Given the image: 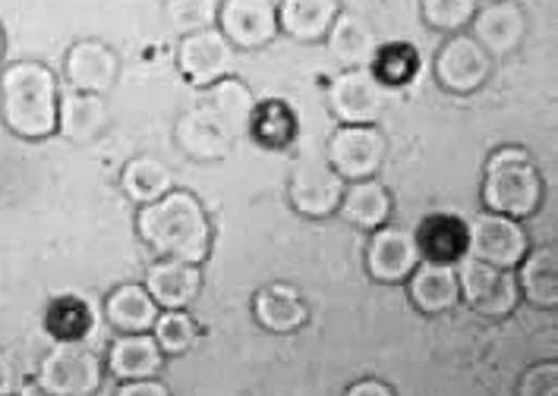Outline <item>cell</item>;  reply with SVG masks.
I'll use <instances>...</instances> for the list:
<instances>
[{"label":"cell","mask_w":558,"mask_h":396,"mask_svg":"<svg viewBox=\"0 0 558 396\" xmlns=\"http://www.w3.org/2000/svg\"><path fill=\"white\" fill-rule=\"evenodd\" d=\"M344 180L328 168L325 161H303L296 164L291 173V183H288V198H291V208H294L300 218H310V221H325L331 214H338V205L344 196Z\"/></svg>","instance_id":"obj_12"},{"label":"cell","mask_w":558,"mask_h":396,"mask_svg":"<svg viewBox=\"0 0 558 396\" xmlns=\"http://www.w3.org/2000/svg\"><path fill=\"white\" fill-rule=\"evenodd\" d=\"M514 281L521 289V299L533 309L553 311L558 306V258L553 246L527 249L521 264L514 268Z\"/></svg>","instance_id":"obj_24"},{"label":"cell","mask_w":558,"mask_h":396,"mask_svg":"<svg viewBox=\"0 0 558 396\" xmlns=\"http://www.w3.org/2000/svg\"><path fill=\"white\" fill-rule=\"evenodd\" d=\"M246 136L265 151H284L296 139V113L284 101H256Z\"/></svg>","instance_id":"obj_29"},{"label":"cell","mask_w":558,"mask_h":396,"mask_svg":"<svg viewBox=\"0 0 558 396\" xmlns=\"http://www.w3.org/2000/svg\"><path fill=\"white\" fill-rule=\"evenodd\" d=\"M199 324L190 314V309H161L155 324H151V337L158 343V349L165 356H183L196 346L199 339Z\"/></svg>","instance_id":"obj_32"},{"label":"cell","mask_w":558,"mask_h":396,"mask_svg":"<svg viewBox=\"0 0 558 396\" xmlns=\"http://www.w3.org/2000/svg\"><path fill=\"white\" fill-rule=\"evenodd\" d=\"M388 154V139L376 123L366 126H338L328 136V148H325V164L335 170L344 183L353 180H369L376 176L385 164Z\"/></svg>","instance_id":"obj_6"},{"label":"cell","mask_w":558,"mask_h":396,"mask_svg":"<svg viewBox=\"0 0 558 396\" xmlns=\"http://www.w3.org/2000/svg\"><path fill=\"white\" fill-rule=\"evenodd\" d=\"M527 249V230L514 218H505L496 211H480L468 224V255L499 271H514Z\"/></svg>","instance_id":"obj_7"},{"label":"cell","mask_w":558,"mask_h":396,"mask_svg":"<svg viewBox=\"0 0 558 396\" xmlns=\"http://www.w3.org/2000/svg\"><path fill=\"white\" fill-rule=\"evenodd\" d=\"M158 311L143 283H120L105 299V318L118 334H151Z\"/></svg>","instance_id":"obj_28"},{"label":"cell","mask_w":558,"mask_h":396,"mask_svg":"<svg viewBox=\"0 0 558 396\" xmlns=\"http://www.w3.org/2000/svg\"><path fill=\"white\" fill-rule=\"evenodd\" d=\"M174 139L177 148L193 161H221L236 145L234 136L228 129H221L199 104H193L177 120Z\"/></svg>","instance_id":"obj_21"},{"label":"cell","mask_w":558,"mask_h":396,"mask_svg":"<svg viewBox=\"0 0 558 396\" xmlns=\"http://www.w3.org/2000/svg\"><path fill=\"white\" fill-rule=\"evenodd\" d=\"M373 76L385 85V88H401L411 85L420 73V51L411 41H385L369 63Z\"/></svg>","instance_id":"obj_31"},{"label":"cell","mask_w":558,"mask_h":396,"mask_svg":"<svg viewBox=\"0 0 558 396\" xmlns=\"http://www.w3.org/2000/svg\"><path fill=\"white\" fill-rule=\"evenodd\" d=\"M476 0H420V13L423 23L445 35H458L464 28H471L473 13H476Z\"/></svg>","instance_id":"obj_35"},{"label":"cell","mask_w":558,"mask_h":396,"mask_svg":"<svg viewBox=\"0 0 558 396\" xmlns=\"http://www.w3.org/2000/svg\"><path fill=\"white\" fill-rule=\"evenodd\" d=\"M423 261L416 236L408 226L385 224L369 233L366 243V271L376 283H404L413 274V268Z\"/></svg>","instance_id":"obj_13"},{"label":"cell","mask_w":558,"mask_h":396,"mask_svg":"<svg viewBox=\"0 0 558 396\" xmlns=\"http://www.w3.org/2000/svg\"><path fill=\"white\" fill-rule=\"evenodd\" d=\"M148 296L158 309H190L203 293V264L177 261V258H155L148 264Z\"/></svg>","instance_id":"obj_16"},{"label":"cell","mask_w":558,"mask_h":396,"mask_svg":"<svg viewBox=\"0 0 558 396\" xmlns=\"http://www.w3.org/2000/svg\"><path fill=\"white\" fill-rule=\"evenodd\" d=\"M120 189L136 205H148V201H158L165 193L174 189V173L161 158L140 154V158L126 161L120 170Z\"/></svg>","instance_id":"obj_30"},{"label":"cell","mask_w":558,"mask_h":396,"mask_svg":"<svg viewBox=\"0 0 558 396\" xmlns=\"http://www.w3.org/2000/svg\"><path fill=\"white\" fill-rule=\"evenodd\" d=\"M391 211H395L391 193L385 189L376 176L348 183L344 186V196H341V205H338V214L351 226L366 230V233H373V230L388 224L391 221Z\"/></svg>","instance_id":"obj_26"},{"label":"cell","mask_w":558,"mask_h":396,"mask_svg":"<svg viewBox=\"0 0 558 396\" xmlns=\"http://www.w3.org/2000/svg\"><path fill=\"white\" fill-rule=\"evenodd\" d=\"M16 394V368L0 352V396Z\"/></svg>","instance_id":"obj_39"},{"label":"cell","mask_w":558,"mask_h":396,"mask_svg":"<svg viewBox=\"0 0 558 396\" xmlns=\"http://www.w3.org/2000/svg\"><path fill=\"white\" fill-rule=\"evenodd\" d=\"M338 13H341L338 0H281L278 32H284L288 38L303 41V45H316V41H325Z\"/></svg>","instance_id":"obj_25"},{"label":"cell","mask_w":558,"mask_h":396,"mask_svg":"<svg viewBox=\"0 0 558 396\" xmlns=\"http://www.w3.org/2000/svg\"><path fill=\"white\" fill-rule=\"evenodd\" d=\"M408 296H411L413 309L436 318L451 311L461 302V289L454 277V264H441V261H420L408 277Z\"/></svg>","instance_id":"obj_19"},{"label":"cell","mask_w":558,"mask_h":396,"mask_svg":"<svg viewBox=\"0 0 558 396\" xmlns=\"http://www.w3.org/2000/svg\"><path fill=\"white\" fill-rule=\"evenodd\" d=\"M60 83L41 60H16L0 70V120L26 141H41L58 133Z\"/></svg>","instance_id":"obj_2"},{"label":"cell","mask_w":558,"mask_h":396,"mask_svg":"<svg viewBox=\"0 0 558 396\" xmlns=\"http://www.w3.org/2000/svg\"><path fill=\"white\" fill-rule=\"evenodd\" d=\"M388 104V88H385L373 70H344L328 83V111L344 126H366L376 123Z\"/></svg>","instance_id":"obj_9"},{"label":"cell","mask_w":558,"mask_h":396,"mask_svg":"<svg viewBox=\"0 0 558 396\" xmlns=\"http://www.w3.org/2000/svg\"><path fill=\"white\" fill-rule=\"evenodd\" d=\"M111 123V111L105 95H88V91H76V88H60L58 104V133L66 141L86 145L95 141Z\"/></svg>","instance_id":"obj_17"},{"label":"cell","mask_w":558,"mask_h":396,"mask_svg":"<svg viewBox=\"0 0 558 396\" xmlns=\"http://www.w3.org/2000/svg\"><path fill=\"white\" fill-rule=\"evenodd\" d=\"M518 396H558V366L536 362L518 381Z\"/></svg>","instance_id":"obj_36"},{"label":"cell","mask_w":558,"mask_h":396,"mask_svg":"<svg viewBox=\"0 0 558 396\" xmlns=\"http://www.w3.org/2000/svg\"><path fill=\"white\" fill-rule=\"evenodd\" d=\"M7 51V35H3V26H0V57Z\"/></svg>","instance_id":"obj_40"},{"label":"cell","mask_w":558,"mask_h":396,"mask_svg":"<svg viewBox=\"0 0 558 396\" xmlns=\"http://www.w3.org/2000/svg\"><path fill=\"white\" fill-rule=\"evenodd\" d=\"M120 76V57L111 45L98 38H80L66 51L63 60V79L76 91L88 95H108Z\"/></svg>","instance_id":"obj_14"},{"label":"cell","mask_w":558,"mask_h":396,"mask_svg":"<svg viewBox=\"0 0 558 396\" xmlns=\"http://www.w3.org/2000/svg\"><path fill=\"white\" fill-rule=\"evenodd\" d=\"M413 236L426 261L458 264V258L468 255V221L458 214H429L420 221Z\"/></svg>","instance_id":"obj_27"},{"label":"cell","mask_w":558,"mask_h":396,"mask_svg":"<svg viewBox=\"0 0 558 396\" xmlns=\"http://www.w3.org/2000/svg\"><path fill=\"white\" fill-rule=\"evenodd\" d=\"M165 352L151 334H118L108 349V374L118 381H143V378H158L165 368Z\"/></svg>","instance_id":"obj_22"},{"label":"cell","mask_w":558,"mask_h":396,"mask_svg":"<svg viewBox=\"0 0 558 396\" xmlns=\"http://www.w3.org/2000/svg\"><path fill=\"white\" fill-rule=\"evenodd\" d=\"M325 41H328L331 57L344 70H366L379 51V45H383L379 35L369 28V23L356 13H348V10L338 13V20H335L331 32L325 35Z\"/></svg>","instance_id":"obj_23"},{"label":"cell","mask_w":558,"mask_h":396,"mask_svg":"<svg viewBox=\"0 0 558 396\" xmlns=\"http://www.w3.org/2000/svg\"><path fill=\"white\" fill-rule=\"evenodd\" d=\"M215 28L234 51H259L278 38V3L275 0H221Z\"/></svg>","instance_id":"obj_11"},{"label":"cell","mask_w":558,"mask_h":396,"mask_svg":"<svg viewBox=\"0 0 558 396\" xmlns=\"http://www.w3.org/2000/svg\"><path fill=\"white\" fill-rule=\"evenodd\" d=\"M45 327L58 343H83L92 331V309L76 296H58L45 309Z\"/></svg>","instance_id":"obj_33"},{"label":"cell","mask_w":558,"mask_h":396,"mask_svg":"<svg viewBox=\"0 0 558 396\" xmlns=\"http://www.w3.org/2000/svg\"><path fill=\"white\" fill-rule=\"evenodd\" d=\"M546 196V183L543 173L533 164L527 148L521 145H501L483 168V211H496L514 221H527L539 211Z\"/></svg>","instance_id":"obj_3"},{"label":"cell","mask_w":558,"mask_h":396,"mask_svg":"<svg viewBox=\"0 0 558 396\" xmlns=\"http://www.w3.org/2000/svg\"><path fill=\"white\" fill-rule=\"evenodd\" d=\"M344 396H398L385 381L379 378H360V381H353L351 387H348V394Z\"/></svg>","instance_id":"obj_38"},{"label":"cell","mask_w":558,"mask_h":396,"mask_svg":"<svg viewBox=\"0 0 558 396\" xmlns=\"http://www.w3.org/2000/svg\"><path fill=\"white\" fill-rule=\"evenodd\" d=\"M199 108H203L221 129H228L234 139H243V136H246V126H250V113L256 108V95H253V88L243 83V79L228 76V79H221V83L203 88Z\"/></svg>","instance_id":"obj_20"},{"label":"cell","mask_w":558,"mask_h":396,"mask_svg":"<svg viewBox=\"0 0 558 396\" xmlns=\"http://www.w3.org/2000/svg\"><path fill=\"white\" fill-rule=\"evenodd\" d=\"M114 396H174L171 387L158 378H143V381H120Z\"/></svg>","instance_id":"obj_37"},{"label":"cell","mask_w":558,"mask_h":396,"mask_svg":"<svg viewBox=\"0 0 558 396\" xmlns=\"http://www.w3.org/2000/svg\"><path fill=\"white\" fill-rule=\"evenodd\" d=\"M454 277H458V289H461V302H468L483 318H508L521 302L514 271H499L473 255L458 258Z\"/></svg>","instance_id":"obj_5"},{"label":"cell","mask_w":558,"mask_h":396,"mask_svg":"<svg viewBox=\"0 0 558 396\" xmlns=\"http://www.w3.org/2000/svg\"><path fill=\"white\" fill-rule=\"evenodd\" d=\"M218 7L221 0H165V23L177 35L203 32L218 23Z\"/></svg>","instance_id":"obj_34"},{"label":"cell","mask_w":558,"mask_h":396,"mask_svg":"<svg viewBox=\"0 0 558 396\" xmlns=\"http://www.w3.org/2000/svg\"><path fill=\"white\" fill-rule=\"evenodd\" d=\"M253 318L268 334H296L310 321V306L294 283H268L253 296Z\"/></svg>","instance_id":"obj_18"},{"label":"cell","mask_w":558,"mask_h":396,"mask_svg":"<svg viewBox=\"0 0 558 396\" xmlns=\"http://www.w3.org/2000/svg\"><path fill=\"white\" fill-rule=\"evenodd\" d=\"M234 60L236 51L215 26L180 35V41H177V70L196 88H208V85L234 76Z\"/></svg>","instance_id":"obj_8"},{"label":"cell","mask_w":558,"mask_h":396,"mask_svg":"<svg viewBox=\"0 0 558 396\" xmlns=\"http://www.w3.org/2000/svg\"><path fill=\"white\" fill-rule=\"evenodd\" d=\"M471 38L489 57L514 54L527 38V13L514 0H493L486 7H476Z\"/></svg>","instance_id":"obj_15"},{"label":"cell","mask_w":558,"mask_h":396,"mask_svg":"<svg viewBox=\"0 0 558 396\" xmlns=\"http://www.w3.org/2000/svg\"><path fill=\"white\" fill-rule=\"evenodd\" d=\"M493 73V57L486 54L468 32L448 35L433 60V76L448 95H473Z\"/></svg>","instance_id":"obj_10"},{"label":"cell","mask_w":558,"mask_h":396,"mask_svg":"<svg viewBox=\"0 0 558 396\" xmlns=\"http://www.w3.org/2000/svg\"><path fill=\"white\" fill-rule=\"evenodd\" d=\"M105 366L83 343H54L38 362L35 384L45 396H95L101 391Z\"/></svg>","instance_id":"obj_4"},{"label":"cell","mask_w":558,"mask_h":396,"mask_svg":"<svg viewBox=\"0 0 558 396\" xmlns=\"http://www.w3.org/2000/svg\"><path fill=\"white\" fill-rule=\"evenodd\" d=\"M136 233L155 258L203 264L211 252V218L203 198L190 189H171L158 201L140 205Z\"/></svg>","instance_id":"obj_1"}]
</instances>
